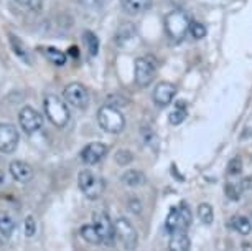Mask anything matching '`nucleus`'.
<instances>
[{
	"instance_id": "31",
	"label": "nucleus",
	"mask_w": 252,
	"mask_h": 251,
	"mask_svg": "<svg viewBox=\"0 0 252 251\" xmlns=\"http://www.w3.org/2000/svg\"><path fill=\"white\" fill-rule=\"evenodd\" d=\"M242 187H237L236 183H226V195L231 198V200H237L241 197Z\"/></svg>"
},
{
	"instance_id": "11",
	"label": "nucleus",
	"mask_w": 252,
	"mask_h": 251,
	"mask_svg": "<svg viewBox=\"0 0 252 251\" xmlns=\"http://www.w3.org/2000/svg\"><path fill=\"white\" fill-rule=\"evenodd\" d=\"M175 94H177V86L173 83H168V81H161L155 86L154 89V103L157 104L158 108H166L170 103L173 101Z\"/></svg>"
},
{
	"instance_id": "36",
	"label": "nucleus",
	"mask_w": 252,
	"mask_h": 251,
	"mask_svg": "<svg viewBox=\"0 0 252 251\" xmlns=\"http://www.w3.org/2000/svg\"><path fill=\"white\" fill-rule=\"evenodd\" d=\"M242 251H252L251 243H242Z\"/></svg>"
},
{
	"instance_id": "4",
	"label": "nucleus",
	"mask_w": 252,
	"mask_h": 251,
	"mask_svg": "<svg viewBox=\"0 0 252 251\" xmlns=\"http://www.w3.org/2000/svg\"><path fill=\"white\" fill-rule=\"evenodd\" d=\"M78 183H79V188L83 190L84 195L88 198H91V200L101 197L104 192V180L99 179L97 175H94L91 170H88V169H84L79 172Z\"/></svg>"
},
{
	"instance_id": "27",
	"label": "nucleus",
	"mask_w": 252,
	"mask_h": 251,
	"mask_svg": "<svg viewBox=\"0 0 252 251\" xmlns=\"http://www.w3.org/2000/svg\"><path fill=\"white\" fill-rule=\"evenodd\" d=\"M165 228H166V231H168L170 235L177 233V231H178V212H177V207H173L172 210L168 212V215H166Z\"/></svg>"
},
{
	"instance_id": "21",
	"label": "nucleus",
	"mask_w": 252,
	"mask_h": 251,
	"mask_svg": "<svg viewBox=\"0 0 252 251\" xmlns=\"http://www.w3.org/2000/svg\"><path fill=\"white\" fill-rule=\"evenodd\" d=\"M187 114H188V111H187L185 103H178L177 108L168 114V122L172 126H180L185 119H187Z\"/></svg>"
},
{
	"instance_id": "14",
	"label": "nucleus",
	"mask_w": 252,
	"mask_h": 251,
	"mask_svg": "<svg viewBox=\"0 0 252 251\" xmlns=\"http://www.w3.org/2000/svg\"><path fill=\"white\" fill-rule=\"evenodd\" d=\"M191 241H189L187 231H177L170 235L168 241V251H189Z\"/></svg>"
},
{
	"instance_id": "22",
	"label": "nucleus",
	"mask_w": 252,
	"mask_h": 251,
	"mask_svg": "<svg viewBox=\"0 0 252 251\" xmlns=\"http://www.w3.org/2000/svg\"><path fill=\"white\" fill-rule=\"evenodd\" d=\"M13 230H15V221L8 213L5 212H0V235L3 236H12Z\"/></svg>"
},
{
	"instance_id": "25",
	"label": "nucleus",
	"mask_w": 252,
	"mask_h": 251,
	"mask_svg": "<svg viewBox=\"0 0 252 251\" xmlns=\"http://www.w3.org/2000/svg\"><path fill=\"white\" fill-rule=\"evenodd\" d=\"M81 236L91 245H101V236L97 235V230L94 225H84L81 228Z\"/></svg>"
},
{
	"instance_id": "29",
	"label": "nucleus",
	"mask_w": 252,
	"mask_h": 251,
	"mask_svg": "<svg viewBox=\"0 0 252 251\" xmlns=\"http://www.w3.org/2000/svg\"><path fill=\"white\" fill-rule=\"evenodd\" d=\"M116 162L117 165H122V167H126V165H129L132 160H134V155H132L130 150H127V149H121V150H117L116 152Z\"/></svg>"
},
{
	"instance_id": "20",
	"label": "nucleus",
	"mask_w": 252,
	"mask_h": 251,
	"mask_svg": "<svg viewBox=\"0 0 252 251\" xmlns=\"http://www.w3.org/2000/svg\"><path fill=\"white\" fill-rule=\"evenodd\" d=\"M41 53L46 56V60L51 61L53 65L56 66H63L66 63V53H63L61 50H56V48H41Z\"/></svg>"
},
{
	"instance_id": "2",
	"label": "nucleus",
	"mask_w": 252,
	"mask_h": 251,
	"mask_svg": "<svg viewBox=\"0 0 252 251\" xmlns=\"http://www.w3.org/2000/svg\"><path fill=\"white\" fill-rule=\"evenodd\" d=\"M97 121L99 126L109 134H119L126 127V119H124L122 112L114 106H102L97 111Z\"/></svg>"
},
{
	"instance_id": "13",
	"label": "nucleus",
	"mask_w": 252,
	"mask_h": 251,
	"mask_svg": "<svg viewBox=\"0 0 252 251\" xmlns=\"http://www.w3.org/2000/svg\"><path fill=\"white\" fill-rule=\"evenodd\" d=\"M10 174H12V177L20 183L30 182L32 177H33L32 167L28 164L22 162V160H13V162L10 164Z\"/></svg>"
},
{
	"instance_id": "32",
	"label": "nucleus",
	"mask_w": 252,
	"mask_h": 251,
	"mask_svg": "<svg viewBox=\"0 0 252 251\" xmlns=\"http://www.w3.org/2000/svg\"><path fill=\"white\" fill-rule=\"evenodd\" d=\"M23 230H25V235L27 236H33L36 233V221L33 216H27L25 218V223H23Z\"/></svg>"
},
{
	"instance_id": "9",
	"label": "nucleus",
	"mask_w": 252,
	"mask_h": 251,
	"mask_svg": "<svg viewBox=\"0 0 252 251\" xmlns=\"http://www.w3.org/2000/svg\"><path fill=\"white\" fill-rule=\"evenodd\" d=\"M93 225L96 226L97 235L101 236V243L106 246H112L114 240H116V226H114V223L106 213H99V215H96Z\"/></svg>"
},
{
	"instance_id": "16",
	"label": "nucleus",
	"mask_w": 252,
	"mask_h": 251,
	"mask_svg": "<svg viewBox=\"0 0 252 251\" xmlns=\"http://www.w3.org/2000/svg\"><path fill=\"white\" fill-rule=\"evenodd\" d=\"M177 212H178V231H187L193 220V213L187 205V202H182L180 205H177Z\"/></svg>"
},
{
	"instance_id": "35",
	"label": "nucleus",
	"mask_w": 252,
	"mask_h": 251,
	"mask_svg": "<svg viewBox=\"0 0 252 251\" xmlns=\"http://www.w3.org/2000/svg\"><path fill=\"white\" fill-rule=\"evenodd\" d=\"M69 55H71V56H78V55H79L78 48H76V46H71V48H69Z\"/></svg>"
},
{
	"instance_id": "15",
	"label": "nucleus",
	"mask_w": 252,
	"mask_h": 251,
	"mask_svg": "<svg viewBox=\"0 0 252 251\" xmlns=\"http://www.w3.org/2000/svg\"><path fill=\"white\" fill-rule=\"evenodd\" d=\"M135 36H137V28L132 23H124V25L119 27V30L116 33V43L119 46H126Z\"/></svg>"
},
{
	"instance_id": "19",
	"label": "nucleus",
	"mask_w": 252,
	"mask_h": 251,
	"mask_svg": "<svg viewBox=\"0 0 252 251\" xmlns=\"http://www.w3.org/2000/svg\"><path fill=\"white\" fill-rule=\"evenodd\" d=\"M231 226L234 228L237 233L241 235H249L252 231V223L251 220L244 215H236L231 218Z\"/></svg>"
},
{
	"instance_id": "37",
	"label": "nucleus",
	"mask_w": 252,
	"mask_h": 251,
	"mask_svg": "<svg viewBox=\"0 0 252 251\" xmlns=\"http://www.w3.org/2000/svg\"><path fill=\"white\" fill-rule=\"evenodd\" d=\"M2 177H3V174H2V172H0V182H2Z\"/></svg>"
},
{
	"instance_id": "34",
	"label": "nucleus",
	"mask_w": 252,
	"mask_h": 251,
	"mask_svg": "<svg viewBox=\"0 0 252 251\" xmlns=\"http://www.w3.org/2000/svg\"><path fill=\"white\" fill-rule=\"evenodd\" d=\"M18 3H22V5H28V7H32V8H35L33 5H35V0H17Z\"/></svg>"
},
{
	"instance_id": "12",
	"label": "nucleus",
	"mask_w": 252,
	"mask_h": 251,
	"mask_svg": "<svg viewBox=\"0 0 252 251\" xmlns=\"http://www.w3.org/2000/svg\"><path fill=\"white\" fill-rule=\"evenodd\" d=\"M106 154H107L106 144H102V142H91V144H88L86 147L83 149L81 159H83L84 164L94 165V164L101 162V160L106 157Z\"/></svg>"
},
{
	"instance_id": "30",
	"label": "nucleus",
	"mask_w": 252,
	"mask_h": 251,
	"mask_svg": "<svg viewBox=\"0 0 252 251\" xmlns=\"http://www.w3.org/2000/svg\"><path fill=\"white\" fill-rule=\"evenodd\" d=\"M227 172H229V175H239L242 172V159L239 157V155H237V157H232L229 160Z\"/></svg>"
},
{
	"instance_id": "18",
	"label": "nucleus",
	"mask_w": 252,
	"mask_h": 251,
	"mask_svg": "<svg viewBox=\"0 0 252 251\" xmlns=\"http://www.w3.org/2000/svg\"><path fill=\"white\" fill-rule=\"evenodd\" d=\"M122 182L129 187H139L145 183V174L140 172V170H127V172L122 174Z\"/></svg>"
},
{
	"instance_id": "7",
	"label": "nucleus",
	"mask_w": 252,
	"mask_h": 251,
	"mask_svg": "<svg viewBox=\"0 0 252 251\" xmlns=\"http://www.w3.org/2000/svg\"><path fill=\"white\" fill-rule=\"evenodd\" d=\"M63 98L66 103L71 104L73 108H78V109H86L89 104V94L81 83L68 84L63 91Z\"/></svg>"
},
{
	"instance_id": "17",
	"label": "nucleus",
	"mask_w": 252,
	"mask_h": 251,
	"mask_svg": "<svg viewBox=\"0 0 252 251\" xmlns=\"http://www.w3.org/2000/svg\"><path fill=\"white\" fill-rule=\"evenodd\" d=\"M152 7V0H124V8L130 15H139Z\"/></svg>"
},
{
	"instance_id": "23",
	"label": "nucleus",
	"mask_w": 252,
	"mask_h": 251,
	"mask_svg": "<svg viewBox=\"0 0 252 251\" xmlns=\"http://www.w3.org/2000/svg\"><path fill=\"white\" fill-rule=\"evenodd\" d=\"M8 40H10V43H12V50L15 51V55L18 56V58H22L25 63H30V56H28L27 53V50H25V46H23V43L20 40L17 38L13 33H8Z\"/></svg>"
},
{
	"instance_id": "8",
	"label": "nucleus",
	"mask_w": 252,
	"mask_h": 251,
	"mask_svg": "<svg viewBox=\"0 0 252 251\" xmlns=\"http://www.w3.org/2000/svg\"><path fill=\"white\" fill-rule=\"evenodd\" d=\"M18 121H20L22 129L25 131L27 134H35V132L40 131L41 126H43V117H41V114L30 106L22 108L20 114H18Z\"/></svg>"
},
{
	"instance_id": "24",
	"label": "nucleus",
	"mask_w": 252,
	"mask_h": 251,
	"mask_svg": "<svg viewBox=\"0 0 252 251\" xmlns=\"http://www.w3.org/2000/svg\"><path fill=\"white\" fill-rule=\"evenodd\" d=\"M83 40H84V43H86V48L89 51V55L96 56L97 51H99V38L96 36V33L86 30V32H84V35H83Z\"/></svg>"
},
{
	"instance_id": "6",
	"label": "nucleus",
	"mask_w": 252,
	"mask_h": 251,
	"mask_svg": "<svg viewBox=\"0 0 252 251\" xmlns=\"http://www.w3.org/2000/svg\"><path fill=\"white\" fill-rule=\"evenodd\" d=\"M157 74V63L152 56H142L135 60V81L140 88L150 86Z\"/></svg>"
},
{
	"instance_id": "5",
	"label": "nucleus",
	"mask_w": 252,
	"mask_h": 251,
	"mask_svg": "<svg viewBox=\"0 0 252 251\" xmlns=\"http://www.w3.org/2000/svg\"><path fill=\"white\" fill-rule=\"evenodd\" d=\"M114 226H116V236L122 243L124 250L134 251L137 248V243H139V236H137V231L134 228V225H132L127 218L121 216V218L116 220Z\"/></svg>"
},
{
	"instance_id": "10",
	"label": "nucleus",
	"mask_w": 252,
	"mask_h": 251,
	"mask_svg": "<svg viewBox=\"0 0 252 251\" xmlns=\"http://www.w3.org/2000/svg\"><path fill=\"white\" fill-rule=\"evenodd\" d=\"M18 131L12 124H0V152L12 154L18 145Z\"/></svg>"
},
{
	"instance_id": "3",
	"label": "nucleus",
	"mask_w": 252,
	"mask_h": 251,
	"mask_svg": "<svg viewBox=\"0 0 252 251\" xmlns=\"http://www.w3.org/2000/svg\"><path fill=\"white\" fill-rule=\"evenodd\" d=\"M45 112L56 127H64L69 121V111L61 98L50 94L45 98Z\"/></svg>"
},
{
	"instance_id": "33",
	"label": "nucleus",
	"mask_w": 252,
	"mask_h": 251,
	"mask_svg": "<svg viewBox=\"0 0 252 251\" xmlns=\"http://www.w3.org/2000/svg\"><path fill=\"white\" fill-rule=\"evenodd\" d=\"M83 3L89 8H101L106 3V0H83Z\"/></svg>"
},
{
	"instance_id": "28",
	"label": "nucleus",
	"mask_w": 252,
	"mask_h": 251,
	"mask_svg": "<svg viewBox=\"0 0 252 251\" xmlns=\"http://www.w3.org/2000/svg\"><path fill=\"white\" fill-rule=\"evenodd\" d=\"M188 33H191V36L194 40H201L206 36V27L199 22H189V28H188Z\"/></svg>"
},
{
	"instance_id": "26",
	"label": "nucleus",
	"mask_w": 252,
	"mask_h": 251,
	"mask_svg": "<svg viewBox=\"0 0 252 251\" xmlns=\"http://www.w3.org/2000/svg\"><path fill=\"white\" fill-rule=\"evenodd\" d=\"M198 216H199V220H201L204 225H211L213 218H215L213 207L209 205V203H199V205H198Z\"/></svg>"
},
{
	"instance_id": "1",
	"label": "nucleus",
	"mask_w": 252,
	"mask_h": 251,
	"mask_svg": "<svg viewBox=\"0 0 252 251\" xmlns=\"http://www.w3.org/2000/svg\"><path fill=\"white\" fill-rule=\"evenodd\" d=\"M189 28V18L183 10H173L165 17V32L173 41H182Z\"/></svg>"
}]
</instances>
